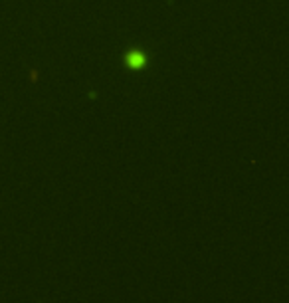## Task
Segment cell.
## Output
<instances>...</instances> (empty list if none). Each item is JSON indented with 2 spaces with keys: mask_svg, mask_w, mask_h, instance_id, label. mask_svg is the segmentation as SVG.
Instances as JSON below:
<instances>
[{
  "mask_svg": "<svg viewBox=\"0 0 289 303\" xmlns=\"http://www.w3.org/2000/svg\"><path fill=\"white\" fill-rule=\"evenodd\" d=\"M127 63L133 66V68H141L145 63V56L141 52H129L127 54Z\"/></svg>",
  "mask_w": 289,
  "mask_h": 303,
  "instance_id": "cell-1",
  "label": "cell"
}]
</instances>
